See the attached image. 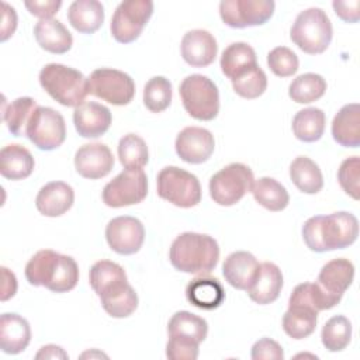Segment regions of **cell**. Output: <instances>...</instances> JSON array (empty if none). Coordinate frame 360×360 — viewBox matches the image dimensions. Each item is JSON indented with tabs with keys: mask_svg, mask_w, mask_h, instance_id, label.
<instances>
[{
	"mask_svg": "<svg viewBox=\"0 0 360 360\" xmlns=\"http://www.w3.org/2000/svg\"><path fill=\"white\" fill-rule=\"evenodd\" d=\"M283 288V273L280 267L271 262H264L259 267V273L248 290L249 298L259 304L267 305L274 302Z\"/></svg>",
	"mask_w": 360,
	"mask_h": 360,
	"instance_id": "cell-24",
	"label": "cell"
},
{
	"mask_svg": "<svg viewBox=\"0 0 360 360\" xmlns=\"http://www.w3.org/2000/svg\"><path fill=\"white\" fill-rule=\"evenodd\" d=\"M158 195L176 207L191 208L201 201V186L193 173L177 166L163 167L156 179Z\"/></svg>",
	"mask_w": 360,
	"mask_h": 360,
	"instance_id": "cell-7",
	"label": "cell"
},
{
	"mask_svg": "<svg viewBox=\"0 0 360 360\" xmlns=\"http://www.w3.org/2000/svg\"><path fill=\"white\" fill-rule=\"evenodd\" d=\"M352 339V323L343 315H335L326 321L321 332L322 345L329 352H340L347 347Z\"/></svg>",
	"mask_w": 360,
	"mask_h": 360,
	"instance_id": "cell-38",
	"label": "cell"
},
{
	"mask_svg": "<svg viewBox=\"0 0 360 360\" xmlns=\"http://www.w3.org/2000/svg\"><path fill=\"white\" fill-rule=\"evenodd\" d=\"M176 152L179 158L191 165L207 162L214 153V135L201 127H186L176 138Z\"/></svg>",
	"mask_w": 360,
	"mask_h": 360,
	"instance_id": "cell-15",
	"label": "cell"
},
{
	"mask_svg": "<svg viewBox=\"0 0 360 360\" xmlns=\"http://www.w3.org/2000/svg\"><path fill=\"white\" fill-rule=\"evenodd\" d=\"M290 179L305 194H316L323 187V176L319 166L308 156H297L290 165Z\"/></svg>",
	"mask_w": 360,
	"mask_h": 360,
	"instance_id": "cell-33",
	"label": "cell"
},
{
	"mask_svg": "<svg viewBox=\"0 0 360 360\" xmlns=\"http://www.w3.org/2000/svg\"><path fill=\"white\" fill-rule=\"evenodd\" d=\"M24 6L30 11V14L41 20H49L58 13V10L62 6V1L60 0H42V1L28 0L24 3Z\"/></svg>",
	"mask_w": 360,
	"mask_h": 360,
	"instance_id": "cell-47",
	"label": "cell"
},
{
	"mask_svg": "<svg viewBox=\"0 0 360 360\" xmlns=\"http://www.w3.org/2000/svg\"><path fill=\"white\" fill-rule=\"evenodd\" d=\"M172 266L188 274H210L219 259L218 242L205 233L183 232L172 243L169 250Z\"/></svg>",
	"mask_w": 360,
	"mask_h": 360,
	"instance_id": "cell-3",
	"label": "cell"
},
{
	"mask_svg": "<svg viewBox=\"0 0 360 360\" xmlns=\"http://www.w3.org/2000/svg\"><path fill=\"white\" fill-rule=\"evenodd\" d=\"M333 10L336 13V15L346 21V22H357L360 18V1L359 0H349V1H340V0H335L332 3Z\"/></svg>",
	"mask_w": 360,
	"mask_h": 360,
	"instance_id": "cell-48",
	"label": "cell"
},
{
	"mask_svg": "<svg viewBox=\"0 0 360 360\" xmlns=\"http://www.w3.org/2000/svg\"><path fill=\"white\" fill-rule=\"evenodd\" d=\"M87 79L89 93L112 105H127L135 96V83L122 70L100 68L93 70Z\"/></svg>",
	"mask_w": 360,
	"mask_h": 360,
	"instance_id": "cell-10",
	"label": "cell"
},
{
	"mask_svg": "<svg viewBox=\"0 0 360 360\" xmlns=\"http://www.w3.org/2000/svg\"><path fill=\"white\" fill-rule=\"evenodd\" d=\"M179 93L184 110L200 121H211L219 111V93L215 83L204 75H190L180 83Z\"/></svg>",
	"mask_w": 360,
	"mask_h": 360,
	"instance_id": "cell-6",
	"label": "cell"
},
{
	"mask_svg": "<svg viewBox=\"0 0 360 360\" xmlns=\"http://www.w3.org/2000/svg\"><path fill=\"white\" fill-rule=\"evenodd\" d=\"M326 117L321 108L308 107L300 110L292 118V132L302 142H316L325 131Z\"/></svg>",
	"mask_w": 360,
	"mask_h": 360,
	"instance_id": "cell-34",
	"label": "cell"
},
{
	"mask_svg": "<svg viewBox=\"0 0 360 360\" xmlns=\"http://www.w3.org/2000/svg\"><path fill=\"white\" fill-rule=\"evenodd\" d=\"M267 65L278 77H290L298 70V56L287 46H276L267 53Z\"/></svg>",
	"mask_w": 360,
	"mask_h": 360,
	"instance_id": "cell-42",
	"label": "cell"
},
{
	"mask_svg": "<svg viewBox=\"0 0 360 360\" xmlns=\"http://www.w3.org/2000/svg\"><path fill=\"white\" fill-rule=\"evenodd\" d=\"M34 37L42 49L56 55L66 53L73 44L72 34L55 18L39 20L34 27Z\"/></svg>",
	"mask_w": 360,
	"mask_h": 360,
	"instance_id": "cell-26",
	"label": "cell"
},
{
	"mask_svg": "<svg viewBox=\"0 0 360 360\" xmlns=\"http://www.w3.org/2000/svg\"><path fill=\"white\" fill-rule=\"evenodd\" d=\"M273 0H222L219 15L228 27L246 28L263 25L274 13Z\"/></svg>",
	"mask_w": 360,
	"mask_h": 360,
	"instance_id": "cell-13",
	"label": "cell"
},
{
	"mask_svg": "<svg viewBox=\"0 0 360 360\" xmlns=\"http://www.w3.org/2000/svg\"><path fill=\"white\" fill-rule=\"evenodd\" d=\"M75 201L73 188L65 181H51L41 187L35 197L37 210L45 217H60Z\"/></svg>",
	"mask_w": 360,
	"mask_h": 360,
	"instance_id": "cell-21",
	"label": "cell"
},
{
	"mask_svg": "<svg viewBox=\"0 0 360 360\" xmlns=\"http://www.w3.org/2000/svg\"><path fill=\"white\" fill-rule=\"evenodd\" d=\"M148 194V177L142 169H125L108 181L101 193L103 202L111 208L139 204Z\"/></svg>",
	"mask_w": 360,
	"mask_h": 360,
	"instance_id": "cell-11",
	"label": "cell"
},
{
	"mask_svg": "<svg viewBox=\"0 0 360 360\" xmlns=\"http://www.w3.org/2000/svg\"><path fill=\"white\" fill-rule=\"evenodd\" d=\"M231 82L233 91L249 100L260 97L267 89V76L259 65H255Z\"/></svg>",
	"mask_w": 360,
	"mask_h": 360,
	"instance_id": "cell-41",
	"label": "cell"
},
{
	"mask_svg": "<svg viewBox=\"0 0 360 360\" xmlns=\"http://www.w3.org/2000/svg\"><path fill=\"white\" fill-rule=\"evenodd\" d=\"M250 191L256 202L273 212L283 211L290 202V195L285 187L271 177H260L253 183Z\"/></svg>",
	"mask_w": 360,
	"mask_h": 360,
	"instance_id": "cell-35",
	"label": "cell"
},
{
	"mask_svg": "<svg viewBox=\"0 0 360 360\" xmlns=\"http://www.w3.org/2000/svg\"><path fill=\"white\" fill-rule=\"evenodd\" d=\"M169 338H179L201 343L208 333V323L204 318L188 311H177L167 323Z\"/></svg>",
	"mask_w": 360,
	"mask_h": 360,
	"instance_id": "cell-31",
	"label": "cell"
},
{
	"mask_svg": "<svg viewBox=\"0 0 360 360\" xmlns=\"http://www.w3.org/2000/svg\"><path fill=\"white\" fill-rule=\"evenodd\" d=\"M41 87L59 104L79 107L89 93V79L70 66L48 63L39 72Z\"/></svg>",
	"mask_w": 360,
	"mask_h": 360,
	"instance_id": "cell-4",
	"label": "cell"
},
{
	"mask_svg": "<svg viewBox=\"0 0 360 360\" xmlns=\"http://www.w3.org/2000/svg\"><path fill=\"white\" fill-rule=\"evenodd\" d=\"M326 91V80L318 73H302L288 87V96L298 104H309L319 100Z\"/></svg>",
	"mask_w": 360,
	"mask_h": 360,
	"instance_id": "cell-36",
	"label": "cell"
},
{
	"mask_svg": "<svg viewBox=\"0 0 360 360\" xmlns=\"http://www.w3.org/2000/svg\"><path fill=\"white\" fill-rule=\"evenodd\" d=\"M255 183L253 172L243 163H231L210 179V195L218 205L231 207L239 202Z\"/></svg>",
	"mask_w": 360,
	"mask_h": 360,
	"instance_id": "cell-8",
	"label": "cell"
},
{
	"mask_svg": "<svg viewBox=\"0 0 360 360\" xmlns=\"http://www.w3.org/2000/svg\"><path fill=\"white\" fill-rule=\"evenodd\" d=\"M68 20L82 34L96 32L104 21V7L97 0H76L69 6Z\"/></svg>",
	"mask_w": 360,
	"mask_h": 360,
	"instance_id": "cell-29",
	"label": "cell"
},
{
	"mask_svg": "<svg viewBox=\"0 0 360 360\" xmlns=\"http://www.w3.org/2000/svg\"><path fill=\"white\" fill-rule=\"evenodd\" d=\"M259 267L260 263L250 252L239 250L228 255L222 264V274L229 285L248 291L259 273Z\"/></svg>",
	"mask_w": 360,
	"mask_h": 360,
	"instance_id": "cell-20",
	"label": "cell"
},
{
	"mask_svg": "<svg viewBox=\"0 0 360 360\" xmlns=\"http://www.w3.org/2000/svg\"><path fill=\"white\" fill-rule=\"evenodd\" d=\"M104 311L112 318H127L135 312L138 308V295L135 290L128 285L127 290L118 295L101 301Z\"/></svg>",
	"mask_w": 360,
	"mask_h": 360,
	"instance_id": "cell-44",
	"label": "cell"
},
{
	"mask_svg": "<svg viewBox=\"0 0 360 360\" xmlns=\"http://www.w3.org/2000/svg\"><path fill=\"white\" fill-rule=\"evenodd\" d=\"M105 239L115 253L134 255L143 245L145 228L138 218L121 215L107 224Z\"/></svg>",
	"mask_w": 360,
	"mask_h": 360,
	"instance_id": "cell-14",
	"label": "cell"
},
{
	"mask_svg": "<svg viewBox=\"0 0 360 360\" xmlns=\"http://www.w3.org/2000/svg\"><path fill=\"white\" fill-rule=\"evenodd\" d=\"M68 353L56 345H46L39 349L35 354V359H68Z\"/></svg>",
	"mask_w": 360,
	"mask_h": 360,
	"instance_id": "cell-51",
	"label": "cell"
},
{
	"mask_svg": "<svg viewBox=\"0 0 360 360\" xmlns=\"http://www.w3.org/2000/svg\"><path fill=\"white\" fill-rule=\"evenodd\" d=\"M3 274V292H1V301H7L8 298L14 297L17 291V278L13 271H10L7 267H1Z\"/></svg>",
	"mask_w": 360,
	"mask_h": 360,
	"instance_id": "cell-50",
	"label": "cell"
},
{
	"mask_svg": "<svg viewBox=\"0 0 360 360\" xmlns=\"http://www.w3.org/2000/svg\"><path fill=\"white\" fill-rule=\"evenodd\" d=\"M333 30L328 14L318 7L301 11L290 30L291 41L305 53L318 55L326 51Z\"/></svg>",
	"mask_w": 360,
	"mask_h": 360,
	"instance_id": "cell-5",
	"label": "cell"
},
{
	"mask_svg": "<svg viewBox=\"0 0 360 360\" xmlns=\"http://www.w3.org/2000/svg\"><path fill=\"white\" fill-rule=\"evenodd\" d=\"M25 136L41 150L59 148L66 138V124L60 112L38 105L27 125Z\"/></svg>",
	"mask_w": 360,
	"mask_h": 360,
	"instance_id": "cell-12",
	"label": "cell"
},
{
	"mask_svg": "<svg viewBox=\"0 0 360 360\" xmlns=\"http://www.w3.org/2000/svg\"><path fill=\"white\" fill-rule=\"evenodd\" d=\"M35 166L31 152L18 143L7 145L0 152V173L8 180L27 179Z\"/></svg>",
	"mask_w": 360,
	"mask_h": 360,
	"instance_id": "cell-28",
	"label": "cell"
},
{
	"mask_svg": "<svg viewBox=\"0 0 360 360\" xmlns=\"http://www.w3.org/2000/svg\"><path fill=\"white\" fill-rule=\"evenodd\" d=\"M172 103V83L163 76H153L143 87V104L150 112H162Z\"/></svg>",
	"mask_w": 360,
	"mask_h": 360,
	"instance_id": "cell-40",
	"label": "cell"
},
{
	"mask_svg": "<svg viewBox=\"0 0 360 360\" xmlns=\"http://www.w3.org/2000/svg\"><path fill=\"white\" fill-rule=\"evenodd\" d=\"M25 278L31 285H42L53 292H68L79 281V266L72 256L42 249L28 260Z\"/></svg>",
	"mask_w": 360,
	"mask_h": 360,
	"instance_id": "cell-2",
	"label": "cell"
},
{
	"mask_svg": "<svg viewBox=\"0 0 360 360\" xmlns=\"http://www.w3.org/2000/svg\"><path fill=\"white\" fill-rule=\"evenodd\" d=\"M112 121L111 111L96 101H84L73 111V124L83 138H98L104 135Z\"/></svg>",
	"mask_w": 360,
	"mask_h": 360,
	"instance_id": "cell-18",
	"label": "cell"
},
{
	"mask_svg": "<svg viewBox=\"0 0 360 360\" xmlns=\"http://www.w3.org/2000/svg\"><path fill=\"white\" fill-rule=\"evenodd\" d=\"M89 281L100 301L118 295L129 285L125 270L111 260L96 262L90 269Z\"/></svg>",
	"mask_w": 360,
	"mask_h": 360,
	"instance_id": "cell-16",
	"label": "cell"
},
{
	"mask_svg": "<svg viewBox=\"0 0 360 360\" xmlns=\"http://www.w3.org/2000/svg\"><path fill=\"white\" fill-rule=\"evenodd\" d=\"M186 297L191 305L211 311L224 302L225 290L218 278L200 276L187 284Z\"/></svg>",
	"mask_w": 360,
	"mask_h": 360,
	"instance_id": "cell-27",
	"label": "cell"
},
{
	"mask_svg": "<svg viewBox=\"0 0 360 360\" xmlns=\"http://www.w3.org/2000/svg\"><path fill=\"white\" fill-rule=\"evenodd\" d=\"M250 357L253 360H283L284 352L276 340L270 338H262L252 346Z\"/></svg>",
	"mask_w": 360,
	"mask_h": 360,
	"instance_id": "cell-46",
	"label": "cell"
},
{
	"mask_svg": "<svg viewBox=\"0 0 360 360\" xmlns=\"http://www.w3.org/2000/svg\"><path fill=\"white\" fill-rule=\"evenodd\" d=\"M37 103L31 97H18L3 110V120L8 131L14 136H24L28 121L37 108Z\"/></svg>",
	"mask_w": 360,
	"mask_h": 360,
	"instance_id": "cell-37",
	"label": "cell"
},
{
	"mask_svg": "<svg viewBox=\"0 0 360 360\" xmlns=\"http://www.w3.org/2000/svg\"><path fill=\"white\" fill-rule=\"evenodd\" d=\"M198 343L169 338L166 343V356L172 360H195L198 357Z\"/></svg>",
	"mask_w": 360,
	"mask_h": 360,
	"instance_id": "cell-45",
	"label": "cell"
},
{
	"mask_svg": "<svg viewBox=\"0 0 360 360\" xmlns=\"http://www.w3.org/2000/svg\"><path fill=\"white\" fill-rule=\"evenodd\" d=\"M318 322V311L302 304L288 305L283 315V330L292 339L300 340L314 333Z\"/></svg>",
	"mask_w": 360,
	"mask_h": 360,
	"instance_id": "cell-30",
	"label": "cell"
},
{
	"mask_svg": "<svg viewBox=\"0 0 360 360\" xmlns=\"http://www.w3.org/2000/svg\"><path fill=\"white\" fill-rule=\"evenodd\" d=\"M1 7H3V22H1V42L7 41L15 31L17 28V14H15V10L8 6L7 3H1Z\"/></svg>",
	"mask_w": 360,
	"mask_h": 360,
	"instance_id": "cell-49",
	"label": "cell"
},
{
	"mask_svg": "<svg viewBox=\"0 0 360 360\" xmlns=\"http://www.w3.org/2000/svg\"><path fill=\"white\" fill-rule=\"evenodd\" d=\"M31 340V328L25 318L14 312L0 316V349L7 354H18Z\"/></svg>",
	"mask_w": 360,
	"mask_h": 360,
	"instance_id": "cell-23",
	"label": "cell"
},
{
	"mask_svg": "<svg viewBox=\"0 0 360 360\" xmlns=\"http://www.w3.org/2000/svg\"><path fill=\"white\" fill-rule=\"evenodd\" d=\"M359 236V221L347 211L329 215H315L302 225L305 245L318 253L345 249L356 242Z\"/></svg>",
	"mask_w": 360,
	"mask_h": 360,
	"instance_id": "cell-1",
	"label": "cell"
},
{
	"mask_svg": "<svg viewBox=\"0 0 360 360\" xmlns=\"http://www.w3.org/2000/svg\"><path fill=\"white\" fill-rule=\"evenodd\" d=\"M332 136L345 148L360 145V105L350 103L343 105L332 121Z\"/></svg>",
	"mask_w": 360,
	"mask_h": 360,
	"instance_id": "cell-25",
	"label": "cell"
},
{
	"mask_svg": "<svg viewBox=\"0 0 360 360\" xmlns=\"http://www.w3.org/2000/svg\"><path fill=\"white\" fill-rule=\"evenodd\" d=\"M181 56L194 68H204L211 65L218 52V45L211 32L207 30L187 31L181 39Z\"/></svg>",
	"mask_w": 360,
	"mask_h": 360,
	"instance_id": "cell-19",
	"label": "cell"
},
{
	"mask_svg": "<svg viewBox=\"0 0 360 360\" xmlns=\"http://www.w3.org/2000/svg\"><path fill=\"white\" fill-rule=\"evenodd\" d=\"M338 181L342 190L352 198L359 200L360 197V159L352 156L345 159L338 170Z\"/></svg>",
	"mask_w": 360,
	"mask_h": 360,
	"instance_id": "cell-43",
	"label": "cell"
},
{
	"mask_svg": "<svg viewBox=\"0 0 360 360\" xmlns=\"http://www.w3.org/2000/svg\"><path fill=\"white\" fill-rule=\"evenodd\" d=\"M118 158L125 169H142L149 160L146 142L136 134H127L118 142Z\"/></svg>",
	"mask_w": 360,
	"mask_h": 360,
	"instance_id": "cell-39",
	"label": "cell"
},
{
	"mask_svg": "<svg viewBox=\"0 0 360 360\" xmlns=\"http://www.w3.org/2000/svg\"><path fill=\"white\" fill-rule=\"evenodd\" d=\"M114 166V156L104 143L94 142L82 145L75 153L76 172L90 180L105 177Z\"/></svg>",
	"mask_w": 360,
	"mask_h": 360,
	"instance_id": "cell-17",
	"label": "cell"
},
{
	"mask_svg": "<svg viewBox=\"0 0 360 360\" xmlns=\"http://www.w3.org/2000/svg\"><path fill=\"white\" fill-rule=\"evenodd\" d=\"M153 13L150 0L121 1L111 18V35L117 42H134L143 31Z\"/></svg>",
	"mask_w": 360,
	"mask_h": 360,
	"instance_id": "cell-9",
	"label": "cell"
},
{
	"mask_svg": "<svg viewBox=\"0 0 360 360\" xmlns=\"http://www.w3.org/2000/svg\"><path fill=\"white\" fill-rule=\"evenodd\" d=\"M354 278V266L350 260L339 257L322 266L316 284L328 294L342 298Z\"/></svg>",
	"mask_w": 360,
	"mask_h": 360,
	"instance_id": "cell-22",
	"label": "cell"
},
{
	"mask_svg": "<svg viewBox=\"0 0 360 360\" xmlns=\"http://www.w3.org/2000/svg\"><path fill=\"white\" fill-rule=\"evenodd\" d=\"M222 73L233 80L248 69L257 65L255 49L246 42H233L228 45L221 55Z\"/></svg>",
	"mask_w": 360,
	"mask_h": 360,
	"instance_id": "cell-32",
	"label": "cell"
}]
</instances>
